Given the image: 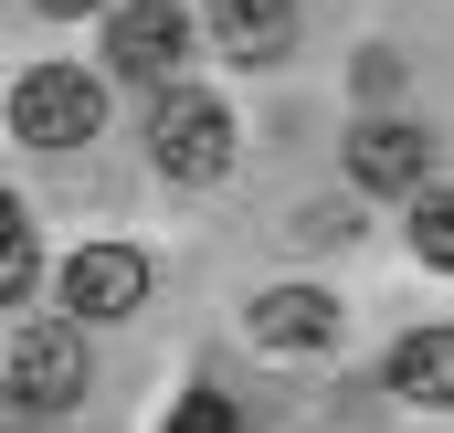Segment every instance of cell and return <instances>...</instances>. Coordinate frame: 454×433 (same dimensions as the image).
I'll return each instance as SVG.
<instances>
[{"instance_id":"6da1fadb","label":"cell","mask_w":454,"mask_h":433,"mask_svg":"<svg viewBox=\"0 0 454 433\" xmlns=\"http://www.w3.org/2000/svg\"><path fill=\"white\" fill-rule=\"evenodd\" d=\"M148 159H159V180H223L232 169V106L223 96H201V85H159V116H148Z\"/></svg>"},{"instance_id":"7a4b0ae2","label":"cell","mask_w":454,"mask_h":433,"mask_svg":"<svg viewBox=\"0 0 454 433\" xmlns=\"http://www.w3.org/2000/svg\"><path fill=\"white\" fill-rule=\"evenodd\" d=\"M96 127H106V85L85 64H32L11 85V138L21 148H85Z\"/></svg>"},{"instance_id":"3957f363","label":"cell","mask_w":454,"mask_h":433,"mask_svg":"<svg viewBox=\"0 0 454 433\" xmlns=\"http://www.w3.org/2000/svg\"><path fill=\"white\" fill-rule=\"evenodd\" d=\"M85 381H96V370H85V338H74V327H21L11 381H0V391H11V413L53 423V413H74V402H85Z\"/></svg>"},{"instance_id":"277c9868","label":"cell","mask_w":454,"mask_h":433,"mask_svg":"<svg viewBox=\"0 0 454 433\" xmlns=\"http://www.w3.org/2000/svg\"><path fill=\"white\" fill-rule=\"evenodd\" d=\"M180 53H191V11H180V0H116V21H106V64L116 75L169 85Z\"/></svg>"},{"instance_id":"5b68a950","label":"cell","mask_w":454,"mask_h":433,"mask_svg":"<svg viewBox=\"0 0 454 433\" xmlns=\"http://www.w3.org/2000/svg\"><path fill=\"white\" fill-rule=\"evenodd\" d=\"M137 296H148V254H137V243H85V254H64V307H74V318H137Z\"/></svg>"},{"instance_id":"8992f818","label":"cell","mask_w":454,"mask_h":433,"mask_svg":"<svg viewBox=\"0 0 454 433\" xmlns=\"http://www.w3.org/2000/svg\"><path fill=\"white\" fill-rule=\"evenodd\" d=\"M423 169H434V127H412V116H370L348 138V180L359 191H423Z\"/></svg>"},{"instance_id":"52a82bcc","label":"cell","mask_w":454,"mask_h":433,"mask_svg":"<svg viewBox=\"0 0 454 433\" xmlns=\"http://www.w3.org/2000/svg\"><path fill=\"white\" fill-rule=\"evenodd\" d=\"M212 43L243 53V64H286L296 53V0H201Z\"/></svg>"},{"instance_id":"ba28073f","label":"cell","mask_w":454,"mask_h":433,"mask_svg":"<svg viewBox=\"0 0 454 433\" xmlns=\"http://www.w3.org/2000/svg\"><path fill=\"white\" fill-rule=\"evenodd\" d=\"M254 338H264V349H328V338H339V296L275 286V296H254Z\"/></svg>"},{"instance_id":"9c48e42d","label":"cell","mask_w":454,"mask_h":433,"mask_svg":"<svg viewBox=\"0 0 454 433\" xmlns=\"http://www.w3.org/2000/svg\"><path fill=\"white\" fill-rule=\"evenodd\" d=\"M391 391L402 402H454V327H412L391 349Z\"/></svg>"},{"instance_id":"30bf717a","label":"cell","mask_w":454,"mask_h":433,"mask_svg":"<svg viewBox=\"0 0 454 433\" xmlns=\"http://www.w3.org/2000/svg\"><path fill=\"white\" fill-rule=\"evenodd\" d=\"M32 275H43L32 222H21V201H11V191H0V307H11V296H32Z\"/></svg>"},{"instance_id":"8fae6325","label":"cell","mask_w":454,"mask_h":433,"mask_svg":"<svg viewBox=\"0 0 454 433\" xmlns=\"http://www.w3.org/2000/svg\"><path fill=\"white\" fill-rule=\"evenodd\" d=\"M412 254L454 264V191H412Z\"/></svg>"},{"instance_id":"7c38bea8","label":"cell","mask_w":454,"mask_h":433,"mask_svg":"<svg viewBox=\"0 0 454 433\" xmlns=\"http://www.w3.org/2000/svg\"><path fill=\"white\" fill-rule=\"evenodd\" d=\"M169 433H232V402L223 391H191V402L169 413Z\"/></svg>"},{"instance_id":"4fadbf2b","label":"cell","mask_w":454,"mask_h":433,"mask_svg":"<svg viewBox=\"0 0 454 433\" xmlns=\"http://www.w3.org/2000/svg\"><path fill=\"white\" fill-rule=\"evenodd\" d=\"M43 11H53V21H74V11H106V0H43Z\"/></svg>"}]
</instances>
